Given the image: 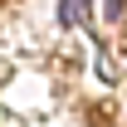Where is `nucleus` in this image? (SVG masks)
<instances>
[{
  "instance_id": "obj_2",
  "label": "nucleus",
  "mask_w": 127,
  "mask_h": 127,
  "mask_svg": "<svg viewBox=\"0 0 127 127\" xmlns=\"http://www.w3.org/2000/svg\"><path fill=\"white\" fill-rule=\"evenodd\" d=\"M103 15H108V20H122V15H127V5H122V0H108V5H103Z\"/></svg>"
},
{
  "instance_id": "obj_1",
  "label": "nucleus",
  "mask_w": 127,
  "mask_h": 127,
  "mask_svg": "<svg viewBox=\"0 0 127 127\" xmlns=\"http://www.w3.org/2000/svg\"><path fill=\"white\" fill-rule=\"evenodd\" d=\"M59 20L64 25H83V20H88V5H83V0H68V5H59Z\"/></svg>"
}]
</instances>
